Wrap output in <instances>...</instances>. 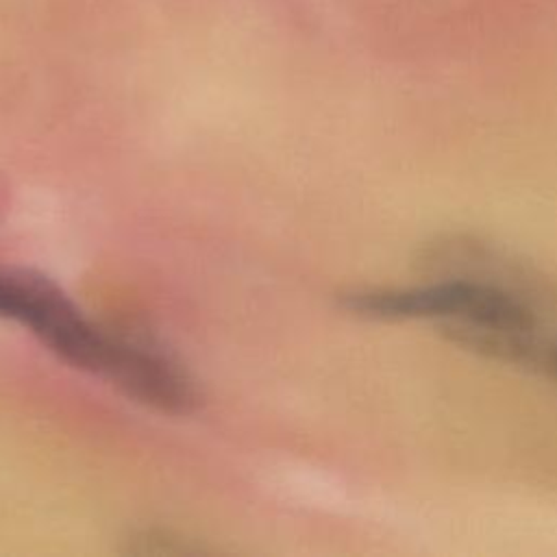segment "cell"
<instances>
[{
  "mask_svg": "<svg viewBox=\"0 0 557 557\" xmlns=\"http://www.w3.org/2000/svg\"><path fill=\"white\" fill-rule=\"evenodd\" d=\"M546 370L557 379V342H555V348H553V352H550V359H548Z\"/></svg>",
  "mask_w": 557,
  "mask_h": 557,
  "instance_id": "obj_4",
  "label": "cell"
},
{
  "mask_svg": "<svg viewBox=\"0 0 557 557\" xmlns=\"http://www.w3.org/2000/svg\"><path fill=\"white\" fill-rule=\"evenodd\" d=\"M344 307L374 320H424L485 357L546 370L555 342L527 294L492 276H444L409 287L355 289Z\"/></svg>",
  "mask_w": 557,
  "mask_h": 557,
  "instance_id": "obj_1",
  "label": "cell"
},
{
  "mask_svg": "<svg viewBox=\"0 0 557 557\" xmlns=\"http://www.w3.org/2000/svg\"><path fill=\"white\" fill-rule=\"evenodd\" d=\"M0 318L28 329L48 350L74 368L107 376L122 337L91 322L44 274L0 265Z\"/></svg>",
  "mask_w": 557,
  "mask_h": 557,
  "instance_id": "obj_2",
  "label": "cell"
},
{
  "mask_svg": "<svg viewBox=\"0 0 557 557\" xmlns=\"http://www.w3.org/2000/svg\"><path fill=\"white\" fill-rule=\"evenodd\" d=\"M107 381L137 403L163 413H189L198 400L196 387L178 361L137 339L122 337Z\"/></svg>",
  "mask_w": 557,
  "mask_h": 557,
  "instance_id": "obj_3",
  "label": "cell"
}]
</instances>
